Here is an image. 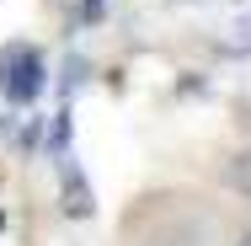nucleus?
<instances>
[{
  "instance_id": "obj_2",
  "label": "nucleus",
  "mask_w": 251,
  "mask_h": 246,
  "mask_svg": "<svg viewBox=\"0 0 251 246\" xmlns=\"http://www.w3.org/2000/svg\"><path fill=\"white\" fill-rule=\"evenodd\" d=\"M59 188H64V214H70V219H91L97 198H91V182L80 177V166H75V161H64V166H59Z\"/></svg>"
},
{
  "instance_id": "obj_1",
  "label": "nucleus",
  "mask_w": 251,
  "mask_h": 246,
  "mask_svg": "<svg viewBox=\"0 0 251 246\" xmlns=\"http://www.w3.org/2000/svg\"><path fill=\"white\" fill-rule=\"evenodd\" d=\"M0 91H5V102H16V107L43 91V59L27 49V43L0 54Z\"/></svg>"
},
{
  "instance_id": "obj_3",
  "label": "nucleus",
  "mask_w": 251,
  "mask_h": 246,
  "mask_svg": "<svg viewBox=\"0 0 251 246\" xmlns=\"http://www.w3.org/2000/svg\"><path fill=\"white\" fill-rule=\"evenodd\" d=\"M225 177H230V188H235V193H246V198H251V150H241V155H230Z\"/></svg>"
},
{
  "instance_id": "obj_4",
  "label": "nucleus",
  "mask_w": 251,
  "mask_h": 246,
  "mask_svg": "<svg viewBox=\"0 0 251 246\" xmlns=\"http://www.w3.org/2000/svg\"><path fill=\"white\" fill-rule=\"evenodd\" d=\"M235 246H251V230H246V236H241V241H235Z\"/></svg>"
}]
</instances>
